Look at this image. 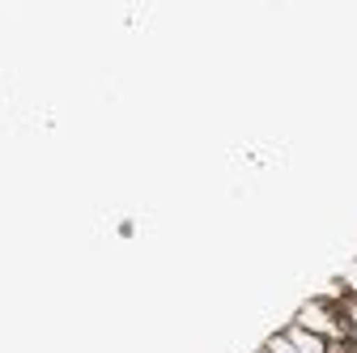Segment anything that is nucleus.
Here are the masks:
<instances>
[{
	"label": "nucleus",
	"mask_w": 357,
	"mask_h": 353,
	"mask_svg": "<svg viewBox=\"0 0 357 353\" xmlns=\"http://www.w3.org/2000/svg\"><path fill=\"white\" fill-rule=\"evenodd\" d=\"M294 324H298L302 332H310V336H319V340H344V336H349L340 311H336L332 302H324V298H319V302H306Z\"/></svg>",
	"instance_id": "obj_1"
},
{
	"label": "nucleus",
	"mask_w": 357,
	"mask_h": 353,
	"mask_svg": "<svg viewBox=\"0 0 357 353\" xmlns=\"http://www.w3.org/2000/svg\"><path fill=\"white\" fill-rule=\"evenodd\" d=\"M285 340H289V345H294L298 353H328V345H332V340H319V336H310V332H302L298 324H294V328L285 332Z\"/></svg>",
	"instance_id": "obj_2"
},
{
	"label": "nucleus",
	"mask_w": 357,
	"mask_h": 353,
	"mask_svg": "<svg viewBox=\"0 0 357 353\" xmlns=\"http://www.w3.org/2000/svg\"><path fill=\"white\" fill-rule=\"evenodd\" d=\"M268 353H298V349H294L285 336H273V340H268Z\"/></svg>",
	"instance_id": "obj_5"
},
{
	"label": "nucleus",
	"mask_w": 357,
	"mask_h": 353,
	"mask_svg": "<svg viewBox=\"0 0 357 353\" xmlns=\"http://www.w3.org/2000/svg\"><path fill=\"white\" fill-rule=\"evenodd\" d=\"M340 285H344V294H349V298H357V264H353V269L340 277Z\"/></svg>",
	"instance_id": "obj_4"
},
{
	"label": "nucleus",
	"mask_w": 357,
	"mask_h": 353,
	"mask_svg": "<svg viewBox=\"0 0 357 353\" xmlns=\"http://www.w3.org/2000/svg\"><path fill=\"white\" fill-rule=\"evenodd\" d=\"M336 311H340V320H344V328H357V298H344V302L336 306Z\"/></svg>",
	"instance_id": "obj_3"
},
{
	"label": "nucleus",
	"mask_w": 357,
	"mask_h": 353,
	"mask_svg": "<svg viewBox=\"0 0 357 353\" xmlns=\"http://www.w3.org/2000/svg\"><path fill=\"white\" fill-rule=\"evenodd\" d=\"M264 353H268V349H264Z\"/></svg>",
	"instance_id": "obj_6"
}]
</instances>
